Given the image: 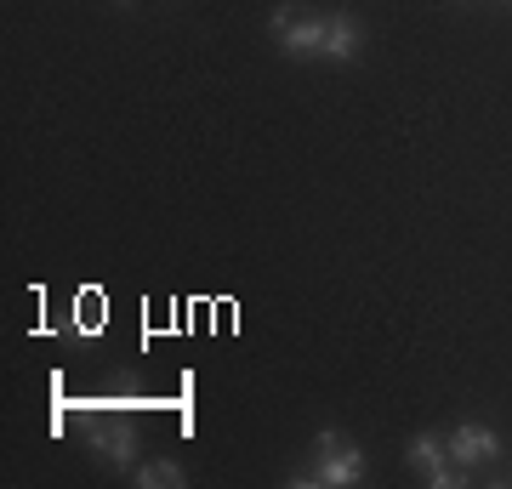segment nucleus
Listing matches in <instances>:
<instances>
[{"mask_svg":"<svg viewBox=\"0 0 512 489\" xmlns=\"http://www.w3.org/2000/svg\"><path fill=\"white\" fill-rule=\"evenodd\" d=\"M74 427L86 433V444H92L97 461H109V467H120V472H137V461H143V433L131 427V416L80 410V416H74Z\"/></svg>","mask_w":512,"mask_h":489,"instance_id":"obj_2","label":"nucleus"},{"mask_svg":"<svg viewBox=\"0 0 512 489\" xmlns=\"http://www.w3.org/2000/svg\"><path fill=\"white\" fill-rule=\"evenodd\" d=\"M120 6H126V0H120Z\"/></svg>","mask_w":512,"mask_h":489,"instance_id":"obj_7","label":"nucleus"},{"mask_svg":"<svg viewBox=\"0 0 512 489\" xmlns=\"http://www.w3.org/2000/svg\"><path fill=\"white\" fill-rule=\"evenodd\" d=\"M359 46H365V23L353 18V12H330V40H325L330 63H353Z\"/></svg>","mask_w":512,"mask_h":489,"instance_id":"obj_5","label":"nucleus"},{"mask_svg":"<svg viewBox=\"0 0 512 489\" xmlns=\"http://www.w3.org/2000/svg\"><path fill=\"white\" fill-rule=\"evenodd\" d=\"M296 489H353V484H365V450L353 444L348 433H319L313 438V467H302L291 478Z\"/></svg>","mask_w":512,"mask_h":489,"instance_id":"obj_1","label":"nucleus"},{"mask_svg":"<svg viewBox=\"0 0 512 489\" xmlns=\"http://www.w3.org/2000/svg\"><path fill=\"white\" fill-rule=\"evenodd\" d=\"M143 489H183L188 472L177 467V461H165V455H154V461H137V472H131Z\"/></svg>","mask_w":512,"mask_h":489,"instance_id":"obj_6","label":"nucleus"},{"mask_svg":"<svg viewBox=\"0 0 512 489\" xmlns=\"http://www.w3.org/2000/svg\"><path fill=\"white\" fill-rule=\"evenodd\" d=\"M268 29H274L279 52L285 57H325V40H330V18H319V12H291V6H279L274 18H268Z\"/></svg>","mask_w":512,"mask_h":489,"instance_id":"obj_3","label":"nucleus"},{"mask_svg":"<svg viewBox=\"0 0 512 489\" xmlns=\"http://www.w3.org/2000/svg\"><path fill=\"white\" fill-rule=\"evenodd\" d=\"M444 444H450V461H461V467H484V461L501 455V438H495V427H484V421H461Z\"/></svg>","mask_w":512,"mask_h":489,"instance_id":"obj_4","label":"nucleus"}]
</instances>
